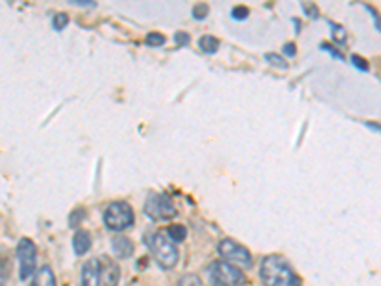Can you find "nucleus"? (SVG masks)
Masks as SVG:
<instances>
[{
	"label": "nucleus",
	"mask_w": 381,
	"mask_h": 286,
	"mask_svg": "<svg viewBox=\"0 0 381 286\" xmlns=\"http://www.w3.org/2000/svg\"><path fill=\"white\" fill-rule=\"evenodd\" d=\"M259 275L265 286H301L300 275L281 256H267L263 258Z\"/></svg>",
	"instance_id": "1"
},
{
	"label": "nucleus",
	"mask_w": 381,
	"mask_h": 286,
	"mask_svg": "<svg viewBox=\"0 0 381 286\" xmlns=\"http://www.w3.org/2000/svg\"><path fill=\"white\" fill-rule=\"evenodd\" d=\"M147 246H149L151 254L156 260V263L163 269H172L177 263V246L168 239L166 233H153L143 239Z\"/></svg>",
	"instance_id": "2"
},
{
	"label": "nucleus",
	"mask_w": 381,
	"mask_h": 286,
	"mask_svg": "<svg viewBox=\"0 0 381 286\" xmlns=\"http://www.w3.org/2000/svg\"><path fill=\"white\" fill-rule=\"evenodd\" d=\"M208 279L213 286H244L246 277L240 268L229 261H212L206 269Z\"/></svg>",
	"instance_id": "3"
},
{
	"label": "nucleus",
	"mask_w": 381,
	"mask_h": 286,
	"mask_svg": "<svg viewBox=\"0 0 381 286\" xmlns=\"http://www.w3.org/2000/svg\"><path fill=\"white\" fill-rule=\"evenodd\" d=\"M103 224L109 231H124L134 225V208L124 200L111 202L103 212Z\"/></svg>",
	"instance_id": "4"
},
{
	"label": "nucleus",
	"mask_w": 381,
	"mask_h": 286,
	"mask_svg": "<svg viewBox=\"0 0 381 286\" xmlns=\"http://www.w3.org/2000/svg\"><path fill=\"white\" fill-rule=\"evenodd\" d=\"M143 212L155 222H166V219L175 218V206L174 200L170 199L166 193H149L145 200Z\"/></svg>",
	"instance_id": "5"
},
{
	"label": "nucleus",
	"mask_w": 381,
	"mask_h": 286,
	"mask_svg": "<svg viewBox=\"0 0 381 286\" xmlns=\"http://www.w3.org/2000/svg\"><path fill=\"white\" fill-rule=\"evenodd\" d=\"M218 252L223 260L233 263V265H237V268L240 269L252 268L250 250L246 248V246H242V244H238L237 241H233V239H223V241H219Z\"/></svg>",
	"instance_id": "6"
},
{
	"label": "nucleus",
	"mask_w": 381,
	"mask_h": 286,
	"mask_svg": "<svg viewBox=\"0 0 381 286\" xmlns=\"http://www.w3.org/2000/svg\"><path fill=\"white\" fill-rule=\"evenodd\" d=\"M18 261H19V279L27 280L37 273V246L31 239L23 236L18 243Z\"/></svg>",
	"instance_id": "7"
},
{
	"label": "nucleus",
	"mask_w": 381,
	"mask_h": 286,
	"mask_svg": "<svg viewBox=\"0 0 381 286\" xmlns=\"http://www.w3.org/2000/svg\"><path fill=\"white\" fill-rule=\"evenodd\" d=\"M82 286H101V261L92 258L82 268Z\"/></svg>",
	"instance_id": "8"
},
{
	"label": "nucleus",
	"mask_w": 381,
	"mask_h": 286,
	"mask_svg": "<svg viewBox=\"0 0 381 286\" xmlns=\"http://www.w3.org/2000/svg\"><path fill=\"white\" fill-rule=\"evenodd\" d=\"M120 280V268L115 261L101 263V285L103 286H117Z\"/></svg>",
	"instance_id": "9"
},
{
	"label": "nucleus",
	"mask_w": 381,
	"mask_h": 286,
	"mask_svg": "<svg viewBox=\"0 0 381 286\" xmlns=\"http://www.w3.org/2000/svg\"><path fill=\"white\" fill-rule=\"evenodd\" d=\"M111 250H113V254L117 258H130L134 254V243H131L128 236H115L113 241H111Z\"/></svg>",
	"instance_id": "10"
},
{
	"label": "nucleus",
	"mask_w": 381,
	"mask_h": 286,
	"mask_svg": "<svg viewBox=\"0 0 381 286\" xmlns=\"http://www.w3.org/2000/svg\"><path fill=\"white\" fill-rule=\"evenodd\" d=\"M31 286H56V275L50 265H42L37 273L33 275Z\"/></svg>",
	"instance_id": "11"
},
{
	"label": "nucleus",
	"mask_w": 381,
	"mask_h": 286,
	"mask_svg": "<svg viewBox=\"0 0 381 286\" xmlns=\"http://www.w3.org/2000/svg\"><path fill=\"white\" fill-rule=\"evenodd\" d=\"M92 248V235L88 231H76L73 236V250L76 256H84Z\"/></svg>",
	"instance_id": "12"
},
{
	"label": "nucleus",
	"mask_w": 381,
	"mask_h": 286,
	"mask_svg": "<svg viewBox=\"0 0 381 286\" xmlns=\"http://www.w3.org/2000/svg\"><path fill=\"white\" fill-rule=\"evenodd\" d=\"M166 235H168V239L174 244L183 243V241L187 239V227H185V225H180V224L170 225L168 229H166Z\"/></svg>",
	"instance_id": "13"
},
{
	"label": "nucleus",
	"mask_w": 381,
	"mask_h": 286,
	"mask_svg": "<svg viewBox=\"0 0 381 286\" xmlns=\"http://www.w3.org/2000/svg\"><path fill=\"white\" fill-rule=\"evenodd\" d=\"M199 46H200V50L206 52V54H216L219 48V40L216 37H212V35H206V37L200 38Z\"/></svg>",
	"instance_id": "14"
},
{
	"label": "nucleus",
	"mask_w": 381,
	"mask_h": 286,
	"mask_svg": "<svg viewBox=\"0 0 381 286\" xmlns=\"http://www.w3.org/2000/svg\"><path fill=\"white\" fill-rule=\"evenodd\" d=\"M328 25H330L332 29V38H334V42L345 44V40H347V33H345L344 25H338V23H334V21H328Z\"/></svg>",
	"instance_id": "15"
},
{
	"label": "nucleus",
	"mask_w": 381,
	"mask_h": 286,
	"mask_svg": "<svg viewBox=\"0 0 381 286\" xmlns=\"http://www.w3.org/2000/svg\"><path fill=\"white\" fill-rule=\"evenodd\" d=\"M8 275H10V260L0 254V286H6Z\"/></svg>",
	"instance_id": "16"
},
{
	"label": "nucleus",
	"mask_w": 381,
	"mask_h": 286,
	"mask_svg": "<svg viewBox=\"0 0 381 286\" xmlns=\"http://www.w3.org/2000/svg\"><path fill=\"white\" fill-rule=\"evenodd\" d=\"M52 25H54L56 31H63L65 27L69 25V16L67 13H56L54 19H52Z\"/></svg>",
	"instance_id": "17"
},
{
	"label": "nucleus",
	"mask_w": 381,
	"mask_h": 286,
	"mask_svg": "<svg viewBox=\"0 0 381 286\" xmlns=\"http://www.w3.org/2000/svg\"><path fill=\"white\" fill-rule=\"evenodd\" d=\"M166 42V38H164V35H160V33H149L147 37H145V44L147 46H163V44Z\"/></svg>",
	"instance_id": "18"
},
{
	"label": "nucleus",
	"mask_w": 381,
	"mask_h": 286,
	"mask_svg": "<svg viewBox=\"0 0 381 286\" xmlns=\"http://www.w3.org/2000/svg\"><path fill=\"white\" fill-rule=\"evenodd\" d=\"M265 62L271 63V65L276 69H288V63L284 62L282 56H279V54H265Z\"/></svg>",
	"instance_id": "19"
},
{
	"label": "nucleus",
	"mask_w": 381,
	"mask_h": 286,
	"mask_svg": "<svg viewBox=\"0 0 381 286\" xmlns=\"http://www.w3.org/2000/svg\"><path fill=\"white\" fill-rule=\"evenodd\" d=\"M177 286H202V280H200L199 275H183Z\"/></svg>",
	"instance_id": "20"
},
{
	"label": "nucleus",
	"mask_w": 381,
	"mask_h": 286,
	"mask_svg": "<svg viewBox=\"0 0 381 286\" xmlns=\"http://www.w3.org/2000/svg\"><path fill=\"white\" fill-rule=\"evenodd\" d=\"M84 216H86V210H84V208H76V210H73V214L69 216V227H78V224L84 219Z\"/></svg>",
	"instance_id": "21"
},
{
	"label": "nucleus",
	"mask_w": 381,
	"mask_h": 286,
	"mask_svg": "<svg viewBox=\"0 0 381 286\" xmlns=\"http://www.w3.org/2000/svg\"><path fill=\"white\" fill-rule=\"evenodd\" d=\"M351 62H353V65H355L358 71H363V73H368L370 71L368 62H366L363 56H358V54H353V56H351Z\"/></svg>",
	"instance_id": "22"
},
{
	"label": "nucleus",
	"mask_w": 381,
	"mask_h": 286,
	"mask_svg": "<svg viewBox=\"0 0 381 286\" xmlns=\"http://www.w3.org/2000/svg\"><path fill=\"white\" fill-rule=\"evenodd\" d=\"M320 48H322V50H324V52H328V54H332V56L336 57V59H341V62H344V59H345L344 52H339L338 48H336V46H334V44L322 42V44H320Z\"/></svg>",
	"instance_id": "23"
},
{
	"label": "nucleus",
	"mask_w": 381,
	"mask_h": 286,
	"mask_svg": "<svg viewBox=\"0 0 381 286\" xmlns=\"http://www.w3.org/2000/svg\"><path fill=\"white\" fill-rule=\"evenodd\" d=\"M250 16V10L246 6H235L233 8V18L238 19V21H242V19H246Z\"/></svg>",
	"instance_id": "24"
},
{
	"label": "nucleus",
	"mask_w": 381,
	"mask_h": 286,
	"mask_svg": "<svg viewBox=\"0 0 381 286\" xmlns=\"http://www.w3.org/2000/svg\"><path fill=\"white\" fill-rule=\"evenodd\" d=\"M208 12H210V10H208L206 4H194L193 6V18L197 19H204L208 16Z\"/></svg>",
	"instance_id": "25"
},
{
	"label": "nucleus",
	"mask_w": 381,
	"mask_h": 286,
	"mask_svg": "<svg viewBox=\"0 0 381 286\" xmlns=\"http://www.w3.org/2000/svg\"><path fill=\"white\" fill-rule=\"evenodd\" d=\"M301 8H303V12H305L309 18H312V19L319 18V8L315 6V4L311 6L309 2H301Z\"/></svg>",
	"instance_id": "26"
},
{
	"label": "nucleus",
	"mask_w": 381,
	"mask_h": 286,
	"mask_svg": "<svg viewBox=\"0 0 381 286\" xmlns=\"http://www.w3.org/2000/svg\"><path fill=\"white\" fill-rule=\"evenodd\" d=\"M174 40H175V44H177V46H187V44L191 42V37H189V35L185 31H177L174 35Z\"/></svg>",
	"instance_id": "27"
},
{
	"label": "nucleus",
	"mask_w": 381,
	"mask_h": 286,
	"mask_svg": "<svg viewBox=\"0 0 381 286\" xmlns=\"http://www.w3.org/2000/svg\"><path fill=\"white\" fill-rule=\"evenodd\" d=\"M366 10H368L370 13H372V18H374V23H375V29H377V31L381 33V16H380V12H377V10H375L374 6H370V4H366Z\"/></svg>",
	"instance_id": "28"
},
{
	"label": "nucleus",
	"mask_w": 381,
	"mask_h": 286,
	"mask_svg": "<svg viewBox=\"0 0 381 286\" xmlns=\"http://www.w3.org/2000/svg\"><path fill=\"white\" fill-rule=\"evenodd\" d=\"M282 52H284L288 57H294L295 54H298V48H295L294 42H286L282 46Z\"/></svg>",
	"instance_id": "29"
},
{
	"label": "nucleus",
	"mask_w": 381,
	"mask_h": 286,
	"mask_svg": "<svg viewBox=\"0 0 381 286\" xmlns=\"http://www.w3.org/2000/svg\"><path fill=\"white\" fill-rule=\"evenodd\" d=\"M364 125L368 126L370 130H375V132H380V134H381V125H380V122H372V120H368V122H364Z\"/></svg>",
	"instance_id": "30"
}]
</instances>
